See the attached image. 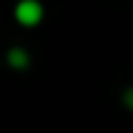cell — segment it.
<instances>
[{"mask_svg": "<svg viewBox=\"0 0 133 133\" xmlns=\"http://www.w3.org/2000/svg\"><path fill=\"white\" fill-rule=\"evenodd\" d=\"M39 17H42V8L37 0H22L17 5V20L22 25H35Z\"/></svg>", "mask_w": 133, "mask_h": 133, "instance_id": "obj_1", "label": "cell"}, {"mask_svg": "<svg viewBox=\"0 0 133 133\" xmlns=\"http://www.w3.org/2000/svg\"><path fill=\"white\" fill-rule=\"evenodd\" d=\"M10 64L12 66H25L27 64V54L20 52V49H12V52H10Z\"/></svg>", "mask_w": 133, "mask_h": 133, "instance_id": "obj_2", "label": "cell"}, {"mask_svg": "<svg viewBox=\"0 0 133 133\" xmlns=\"http://www.w3.org/2000/svg\"><path fill=\"white\" fill-rule=\"evenodd\" d=\"M123 99H126V104L133 109V89H131V91H126V96H123Z\"/></svg>", "mask_w": 133, "mask_h": 133, "instance_id": "obj_3", "label": "cell"}]
</instances>
